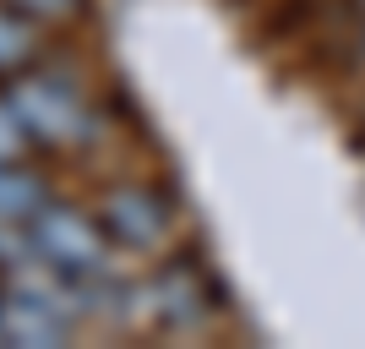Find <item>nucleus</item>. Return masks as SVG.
I'll return each mask as SVG.
<instances>
[{
    "mask_svg": "<svg viewBox=\"0 0 365 349\" xmlns=\"http://www.w3.org/2000/svg\"><path fill=\"white\" fill-rule=\"evenodd\" d=\"M22 126H16V115H11V104H6V98H0V158H16V153H22Z\"/></svg>",
    "mask_w": 365,
    "mask_h": 349,
    "instance_id": "9",
    "label": "nucleus"
},
{
    "mask_svg": "<svg viewBox=\"0 0 365 349\" xmlns=\"http://www.w3.org/2000/svg\"><path fill=\"white\" fill-rule=\"evenodd\" d=\"M360 11H365V0H360Z\"/></svg>",
    "mask_w": 365,
    "mask_h": 349,
    "instance_id": "10",
    "label": "nucleus"
},
{
    "mask_svg": "<svg viewBox=\"0 0 365 349\" xmlns=\"http://www.w3.org/2000/svg\"><path fill=\"white\" fill-rule=\"evenodd\" d=\"M61 295H66V278H61V289L6 278L0 284V344H33V349L61 344L66 328H71V311H76Z\"/></svg>",
    "mask_w": 365,
    "mask_h": 349,
    "instance_id": "3",
    "label": "nucleus"
},
{
    "mask_svg": "<svg viewBox=\"0 0 365 349\" xmlns=\"http://www.w3.org/2000/svg\"><path fill=\"white\" fill-rule=\"evenodd\" d=\"M16 126L28 142L44 148H82L98 137V115L88 109V98L76 88H66L61 76H38V71H16L11 93H6Z\"/></svg>",
    "mask_w": 365,
    "mask_h": 349,
    "instance_id": "1",
    "label": "nucleus"
},
{
    "mask_svg": "<svg viewBox=\"0 0 365 349\" xmlns=\"http://www.w3.org/2000/svg\"><path fill=\"white\" fill-rule=\"evenodd\" d=\"M49 202L44 181L16 169V158H0V218H16V224H33V213Z\"/></svg>",
    "mask_w": 365,
    "mask_h": 349,
    "instance_id": "6",
    "label": "nucleus"
},
{
    "mask_svg": "<svg viewBox=\"0 0 365 349\" xmlns=\"http://www.w3.org/2000/svg\"><path fill=\"white\" fill-rule=\"evenodd\" d=\"M33 251L66 278V284H88V278H104L109 268V235L98 218L76 208H61V202H44L33 213Z\"/></svg>",
    "mask_w": 365,
    "mask_h": 349,
    "instance_id": "2",
    "label": "nucleus"
},
{
    "mask_svg": "<svg viewBox=\"0 0 365 349\" xmlns=\"http://www.w3.org/2000/svg\"><path fill=\"white\" fill-rule=\"evenodd\" d=\"M98 224H104V235L115 246H125V251H158V246L169 241L175 213H169V202L158 197V191H148V186H115V191H104V202H98Z\"/></svg>",
    "mask_w": 365,
    "mask_h": 349,
    "instance_id": "4",
    "label": "nucleus"
},
{
    "mask_svg": "<svg viewBox=\"0 0 365 349\" xmlns=\"http://www.w3.org/2000/svg\"><path fill=\"white\" fill-rule=\"evenodd\" d=\"M148 295H153V311H158L169 328H202V322L218 311V289L197 262H164Z\"/></svg>",
    "mask_w": 365,
    "mask_h": 349,
    "instance_id": "5",
    "label": "nucleus"
},
{
    "mask_svg": "<svg viewBox=\"0 0 365 349\" xmlns=\"http://www.w3.org/2000/svg\"><path fill=\"white\" fill-rule=\"evenodd\" d=\"M16 11L38 16V22H61V16H76L82 0H16Z\"/></svg>",
    "mask_w": 365,
    "mask_h": 349,
    "instance_id": "8",
    "label": "nucleus"
},
{
    "mask_svg": "<svg viewBox=\"0 0 365 349\" xmlns=\"http://www.w3.org/2000/svg\"><path fill=\"white\" fill-rule=\"evenodd\" d=\"M33 55H38V33H33L28 11L0 6V76H16Z\"/></svg>",
    "mask_w": 365,
    "mask_h": 349,
    "instance_id": "7",
    "label": "nucleus"
}]
</instances>
